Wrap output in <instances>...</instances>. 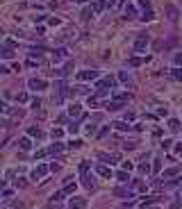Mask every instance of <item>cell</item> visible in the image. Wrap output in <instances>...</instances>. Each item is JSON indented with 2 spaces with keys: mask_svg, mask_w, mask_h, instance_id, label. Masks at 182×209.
<instances>
[{
  "mask_svg": "<svg viewBox=\"0 0 182 209\" xmlns=\"http://www.w3.org/2000/svg\"><path fill=\"white\" fill-rule=\"evenodd\" d=\"M96 173H98V175H103V177H107V179H109V177H114V173H111L107 166H103V164H100V166H96Z\"/></svg>",
  "mask_w": 182,
  "mask_h": 209,
  "instance_id": "52a82bcc",
  "label": "cell"
},
{
  "mask_svg": "<svg viewBox=\"0 0 182 209\" xmlns=\"http://www.w3.org/2000/svg\"><path fill=\"white\" fill-rule=\"evenodd\" d=\"M89 18H91V7H87L82 11V21H89Z\"/></svg>",
  "mask_w": 182,
  "mask_h": 209,
  "instance_id": "4dcf8cb0",
  "label": "cell"
},
{
  "mask_svg": "<svg viewBox=\"0 0 182 209\" xmlns=\"http://www.w3.org/2000/svg\"><path fill=\"white\" fill-rule=\"evenodd\" d=\"M68 132H71V134H78V132H80V125L78 123H71V125H68Z\"/></svg>",
  "mask_w": 182,
  "mask_h": 209,
  "instance_id": "83f0119b",
  "label": "cell"
},
{
  "mask_svg": "<svg viewBox=\"0 0 182 209\" xmlns=\"http://www.w3.org/2000/svg\"><path fill=\"white\" fill-rule=\"evenodd\" d=\"M50 134H52V139H62V136H64V130H59V127H55V130H52Z\"/></svg>",
  "mask_w": 182,
  "mask_h": 209,
  "instance_id": "cb8c5ba5",
  "label": "cell"
},
{
  "mask_svg": "<svg viewBox=\"0 0 182 209\" xmlns=\"http://www.w3.org/2000/svg\"><path fill=\"white\" fill-rule=\"evenodd\" d=\"M75 189H78V184H75V182H68L66 187H64V193L71 195V193H75Z\"/></svg>",
  "mask_w": 182,
  "mask_h": 209,
  "instance_id": "7c38bea8",
  "label": "cell"
},
{
  "mask_svg": "<svg viewBox=\"0 0 182 209\" xmlns=\"http://www.w3.org/2000/svg\"><path fill=\"white\" fill-rule=\"evenodd\" d=\"M16 102H27V93H16Z\"/></svg>",
  "mask_w": 182,
  "mask_h": 209,
  "instance_id": "f546056e",
  "label": "cell"
},
{
  "mask_svg": "<svg viewBox=\"0 0 182 209\" xmlns=\"http://www.w3.org/2000/svg\"><path fill=\"white\" fill-rule=\"evenodd\" d=\"M114 86V77H103V80H96V89H98V96H105L111 91Z\"/></svg>",
  "mask_w": 182,
  "mask_h": 209,
  "instance_id": "6da1fadb",
  "label": "cell"
},
{
  "mask_svg": "<svg viewBox=\"0 0 182 209\" xmlns=\"http://www.w3.org/2000/svg\"><path fill=\"white\" fill-rule=\"evenodd\" d=\"M116 179H119V182H127L130 175H127V171H119V173H116Z\"/></svg>",
  "mask_w": 182,
  "mask_h": 209,
  "instance_id": "e0dca14e",
  "label": "cell"
},
{
  "mask_svg": "<svg viewBox=\"0 0 182 209\" xmlns=\"http://www.w3.org/2000/svg\"><path fill=\"white\" fill-rule=\"evenodd\" d=\"M62 57H66V50H57L55 52V59H62Z\"/></svg>",
  "mask_w": 182,
  "mask_h": 209,
  "instance_id": "8d00e7d4",
  "label": "cell"
},
{
  "mask_svg": "<svg viewBox=\"0 0 182 209\" xmlns=\"http://www.w3.org/2000/svg\"><path fill=\"white\" fill-rule=\"evenodd\" d=\"M141 18H144V21H152V11H150V9H148V11H146V14H144V16H141Z\"/></svg>",
  "mask_w": 182,
  "mask_h": 209,
  "instance_id": "ab89813d",
  "label": "cell"
},
{
  "mask_svg": "<svg viewBox=\"0 0 182 209\" xmlns=\"http://www.w3.org/2000/svg\"><path fill=\"white\" fill-rule=\"evenodd\" d=\"M146 61H148V57H146V59L144 57H132V59H127L130 66H141V64H146Z\"/></svg>",
  "mask_w": 182,
  "mask_h": 209,
  "instance_id": "8fae6325",
  "label": "cell"
},
{
  "mask_svg": "<svg viewBox=\"0 0 182 209\" xmlns=\"http://www.w3.org/2000/svg\"><path fill=\"white\" fill-rule=\"evenodd\" d=\"M16 187L23 189V187H27V182H25V179H16Z\"/></svg>",
  "mask_w": 182,
  "mask_h": 209,
  "instance_id": "7bdbcfd3",
  "label": "cell"
},
{
  "mask_svg": "<svg viewBox=\"0 0 182 209\" xmlns=\"http://www.w3.org/2000/svg\"><path fill=\"white\" fill-rule=\"evenodd\" d=\"M18 146H21V150H30L32 148V139L30 136H21L18 139Z\"/></svg>",
  "mask_w": 182,
  "mask_h": 209,
  "instance_id": "ba28073f",
  "label": "cell"
},
{
  "mask_svg": "<svg viewBox=\"0 0 182 209\" xmlns=\"http://www.w3.org/2000/svg\"><path fill=\"white\" fill-rule=\"evenodd\" d=\"M89 161H82V164H80V173H82V175H87V171H89Z\"/></svg>",
  "mask_w": 182,
  "mask_h": 209,
  "instance_id": "d4e9b609",
  "label": "cell"
},
{
  "mask_svg": "<svg viewBox=\"0 0 182 209\" xmlns=\"http://www.w3.org/2000/svg\"><path fill=\"white\" fill-rule=\"evenodd\" d=\"M27 134H30V136H41V132H39V127H30V130H27Z\"/></svg>",
  "mask_w": 182,
  "mask_h": 209,
  "instance_id": "f1b7e54d",
  "label": "cell"
},
{
  "mask_svg": "<svg viewBox=\"0 0 182 209\" xmlns=\"http://www.w3.org/2000/svg\"><path fill=\"white\" fill-rule=\"evenodd\" d=\"M73 61H68V64H64V68H59V71H57V75H62V77H64V75H68V73H71L73 71Z\"/></svg>",
  "mask_w": 182,
  "mask_h": 209,
  "instance_id": "9c48e42d",
  "label": "cell"
},
{
  "mask_svg": "<svg viewBox=\"0 0 182 209\" xmlns=\"http://www.w3.org/2000/svg\"><path fill=\"white\" fill-rule=\"evenodd\" d=\"M171 146H173V143H171V141H168V139H164V141H162V148H164V150H168V148H171Z\"/></svg>",
  "mask_w": 182,
  "mask_h": 209,
  "instance_id": "74e56055",
  "label": "cell"
},
{
  "mask_svg": "<svg viewBox=\"0 0 182 209\" xmlns=\"http://www.w3.org/2000/svg\"><path fill=\"white\" fill-rule=\"evenodd\" d=\"M107 109H111V112H119V109L123 107V100H111V102H107L105 104Z\"/></svg>",
  "mask_w": 182,
  "mask_h": 209,
  "instance_id": "30bf717a",
  "label": "cell"
},
{
  "mask_svg": "<svg viewBox=\"0 0 182 209\" xmlns=\"http://www.w3.org/2000/svg\"><path fill=\"white\" fill-rule=\"evenodd\" d=\"M64 195H66L64 191H57V193H55V195L50 198V202H59V200H64Z\"/></svg>",
  "mask_w": 182,
  "mask_h": 209,
  "instance_id": "7402d4cb",
  "label": "cell"
},
{
  "mask_svg": "<svg viewBox=\"0 0 182 209\" xmlns=\"http://www.w3.org/2000/svg\"><path fill=\"white\" fill-rule=\"evenodd\" d=\"M139 171H141L144 175H148V173H152V168H150L148 164H146V161H141V164H139Z\"/></svg>",
  "mask_w": 182,
  "mask_h": 209,
  "instance_id": "44dd1931",
  "label": "cell"
},
{
  "mask_svg": "<svg viewBox=\"0 0 182 209\" xmlns=\"http://www.w3.org/2000/svg\"><path fill=\"white\" fill-rule=\"evenodd\" d=\"M168 127H171L173 132H178V130H180V120H178V118H171V120H168Z\"/></svg>",
  "mask_w": 182,
  "mask_h": 209,
  "instance_id": "ffe728a7",
  "label": "cell"
},
{
  "mask_svg": "<svg viewBox=\"0 0 182 209\" xmlns=\"http://www.w3.org/2000/svg\"><path fill=\"white\" fill-rule=\"evenodd\" d=\"M166 11H168V16H171V18H175V16H178V11H175V7H173V5H168V7H166Z\"/></svg>",
  "mask_w": 182,
  "mask_h": 209,
  "instance_id": "1f68e13d",
  "label": "cell"
},
{
  "mask_svg": "<svg viewBox=\"0 0 182 209\" xmlns=\"http://www.w3.org/2000/svg\"><path fill=\"white\" fill-rule=\"evenodd\" d=\"M25 66H27V68H34V66H37V61H34V59H32V57H30V59H27V61H25Z\"/></svg>",
  "mask_w": 182,
  "mask_h": 209,
  "instance_id": "60d3db41",
  "label": "cell"
},
{
  "mask_svg": "<svg viewBox=\"0 0 182 209\" xmlns=\"http://www.w3.org/2000/svg\"><path fill=\"white\" fill-rule=\"evenodd\" d=\"M119 209H130V205H121Z\"/></svg>",
  "mask_w": 182,
  "mask_h": 209,
  "instance_id": "bcb514c9",
  "label": "cell"
},
{
  "mask_svg": "<svg viewBox=\"0 0 182 209\" xmlns=\"http://www.w3.org/2000/svg\"><path fill=\"white\" fill-rule=\"evenodd\" d=\"M27 86H30L32 91H46V89H48L46 82H43V80H39V77H32L30 82H27Z\"/></svg>",
  "mask_w": 182,
  "mask_h": 209,
  "instance_id": "277c9868",
  "label": "cell"
},
{
  "mask_svg": "<svg viewBox=\"0 0 182 209\" xmlns=\"http://www.w3.org/2000/svg\"><path fill=\"white\" fill-rule=\"evenodd\" d=\"M173 61H175V64H178V66H182V52H178V55H175V57H173Z\"/></svg>",
  "mask_w": 182,
  "mask_h": 209,
  "instance_id": "d590c367",
  "label": "cell"
},
{
  "mask_svg": "<svg viewBox=\"0 0 182 209\" xmlns=\"http://www.w3.org/2000/svg\"><path fill=\"white\" fill-rule=\"evenodd\" d=\"M41 107V100H39V98H34V100H32V109H39Z\"/></svg>",
  "mask_w": 182,
  "mask_h": 209,
  "instance_id": "b9f144b4",
  "label": "cell"
},
{
  "mask_svg": "<svg viewBox=\"0 0 182 209\" xmlns=\"http://www.w3.org/2000/svg\"><path fill=\"white\" fill-rule=\"evenodd\" d=\"M100 77V73L96 71V68H91V71H80L78 73V80H98Z\"/></svg>",
  "mask_w": 182,
  "mask_h": 209,
  "instance_id": "5b68a950",
  "label": "cell"
},
{
  "mask_svg": "<svg viewBox=\"0 0 182 209\" xmlns=\"http://www.w3.org/2000/svg\"><path fill=\"white\" fill-rule=\"evenodd\" d=\"M82 184H84L87 189H93V184H96V182H93V177H91V175H84V179H82Z\"/></svg>",
  "mask_w": 182,
  "mask_h": 209,
  "instance_id": "ac0fdd59",
  "label": "cell"
},
{
  "mask_svg": "<svg viewBox=\"0 0 182 209\" xmlns=\"http://www.w3.org/2000/svg\"><path fill=\"white\" fill-rule=\"evenodd\" d=\"M68 114H71V116H80L82 114V109H80V104H71V107H68Z\"/></svg>",
  "mask_w": 182,
  "mask_h": 209,
  "instance_id": "4fadbf2b",
  "label": "cell"
},
{
  "mask_svg": "<svg viewBox=\"0 0 182 209\" xmlns=\"http://www.w3.org/2000/svg\"><path fill=\"white\" fill-rule=\"evenodd\" d=\"M119 80H121V82H125V84H127V82H130V75H127L125 71H121V73H119Z\"/></svg>",
  "mask_w": 182,
  "mask_h": 209,
  "instance_id": "4316f807",
  "label": "cell"
},
{
  "mask_svg": "<svg viewBox=\"0 0 182 209\" xmlns=\"http://www.w3.org/2000/svg\"><path fill=\"white\" fill-rule=\"evenodd\" d=\"M78 2H87V0H78Z\"/></svg>",
  "mask_w": 182,
  "mask_h": 209,
  "instance_id": "7dc6e473",
  "label": "cell"
},
{
  "mask_svg": "<svg viewBox=\"0 0 182 209\" xmlns=\"http://www.w3.org/2000/svg\"><path fill=\"white\" fill-rule=\"evenodd\" d=\"M173 77H175V80H182V71H178V68H175V71H173Z\"/></svg>",
  "mask_w": 182,
  "mask_h": 209,
  "instance_id": "ee69618b",
  "label": "cell"
},
{
  "mask_svg": "<svg viewBox=\"0 0 182 209\" xmlns=\"http://www.w3.org/2000/svg\"><path fill=\"white\" fill-rule=\"evenodd\" d=\"M148 45V34H139V39L134 41V52H144Z\"/></svg>",
  "mask_w": 182,
  "mask_h": 209,
  "instance_id": "7a4b0ae2",
  "label": "cell"
},
{
  "mask_svg": "<svg viewBox=\"0 0 182 209\" xmlns=\"http://www.w3.org/2000/svg\"><path fill=\"white\" fill-rule=\"evenodd\" d=\"M2 57H5V59H9V57H14V52H11L9 48H5V50H2Z\"/></svg>",
  "mask_w": 182,
  "mask_h": 209,
  "instance_id": "e575fe53",
  "label": "cell"
},
{
  "mask_svg": "<svg viewBox=\"0 0 182 209\" xmlns=\"http://www.w3.org/2000/svg\"><path fill=\"white\" fill-rule=\"evenodd\" d=\"M87 207V200L84 198H78V195H73L71 202H68V209H84Z\"/></svg>",
  "mask_w": 182,
  "mask_h": 209,
  "instance_id": "8992f818",
  "label": "cell"
},
{
  "mask_svg": "<svg viewBox=\"0 0 182 209\" xmlns=\"http://www.w3.org/2000/svg\"><path fill=\"white\" fill-rule=\"evenodd\" d=\"M132 189H137V191H146V184L141 182V179H134V182H132Z\"/></svg>",
  "mask_w": 182,
  "mask_h": 209,
  "instance_id": "d6986e66",
  "label": "cell"
},
{
  "mask_svg": "<svg viewBox=\"0 0 182 209\" xmlns=\"http://www.w3.org/2000/svg\"><path fill=\"white\" fill-rule=\"evenodd\" d=\"M109 134V127H103V130L100 132H98V139H105V136H107Z\"/></svg>",
  "mask_w": 182,
  "mask_h": 209,
  "instance_id": "836d02e7",
  "label": "cell"
},
{
  "mask_svg": "<svg viewBox=\"0 0 182 209\" xmlns=\"http://www.w3.org/2000/svg\"><path fill=\"white\" fill-rule=\"evenodd\" d=\"M180 198H182V191H180Z\"/></svg>",
  "mask_w": 182,
  "mask_h": 209,
  "instance_id": "c3c4849f",
  "label": "cell"
},
{
  "mask_svg": "<svg viewBox=\"0 0 182 209\" xmlns=\"http://www.w3.org/2000/svg\"><path fill=\"white\" fill-rule=\"evenodd\" d=\"M87 104H89L91 109H96V107H100V104H98V98L93 96V98H89V100H87Z\"/></svg>",
  "mask_w": 182,
  "mask_h": 209,
  "instance_id": "603a6c76",
  "label": "cell"
},
{
  "mask_svg": "<svg viewBox=\"0 0 182 209\" xmlns=\"http://www.w3.org/2000/svg\"><path fill=\"white\" fill-rule=\"evenodd\" d=\"M114 127H116V130H121V132H125V130H130V125H127V123H125V120H116V123H114Z\"/></svg>",
  "mask_w": 182,
  "mask_h": 209,
  "instance_id": "9a60e30c",
  "label": "cell"
},
{
  "mask_svg": "<svg viewBox=\"0 0 182 209\" xmlns=\"http://www.w3.org/2000/svg\"><path fill=\"white\" fill-rule=\"evenodd\" d=\"M62 150H64V146H62L59 141H57V143H52V146L48 148V152H52V155H55V152H62Z\"/></svg>",
  "mask_w": 182,
  "mask_h": 209,
  "instance_id": "2e32d148",
  "label": "cell"
},
{
  "mask_svg": "<svg viewBox=\"0 0 182 209\" xmlns=\"http://www.w3.org/2000/svg\"><path fill=\"white\" fill-rule=\"evenodd\" d=\"M175 173H178V168H168V171H164V173H162V177H173Z\"/></svg>",
  "mask_w": 182,
  "mask_h": 209,
  "instance_id": "484cf974",
  "label": "cell"
},
{
  "mask_svg": "<svg viewBox=\"0 0 182 209\" xmlns=\"http://www.w3.org/2000/svg\"><path fill=\"white\" fill-rule=\"evenodd\" d=\"M160 171H162V159H160V157H155V161H152V173L157 175Z\"/></svg>",
  "mask_w": 182,
  "mask_h": 209,
  "instance_id": "5bb4252c",
  "label": "cell"
},
{
  "mask_svg": "<svg viewBox=\"0 0 182 209\" xmlns=\"http://www.w3.org/2000/svg\"><path fill=\"white\" fill-rule=\"evenodd\" d=\"M132 168H134V164H132V161H123V171H127V173H130Z\"/></svg>",
  "mask_w": 182,
  "mask_h": 209,
  "instance_id": "d6a6232c",
  "label": "cell"
},
{
  "mask_svg": "<svg viewBox=\"0 0 182 209\" xmlns=\"http://www.w3.org/2000/svg\"><path fill=\"white\" fill-rule=\"evenodd\" d=\"M48 171H50V166H46V164H39V166H37V168L32 171V179L37 182V179H41V177H43V175H46Z\"/></svg>",
  "mask_w": 182,
  "mask_h": 209,
  "instance_id": "3957f363",
  "label": "cell"
},
{
  "mask_svg": "<svg viewBox=\"0 0 182 209\" xmlns=\"http://www.w3.org/2000/svg\"><path fill=\"white\" fill-rule=\"evenodd\" d=\"M46 155H48V150H39V152H37V159H41V157H46Z\"/></svg>",
  "mask_w": 182,
  "mask_h": 209,
  "instance_id": "f6af8a7d",
  "label": "cell"
},
{
  "mask_svg": "<svg viewBox=\"0 0 182 209\" xmlns=\"http://www.w3.org/2000/svg\"><path fill=\"white\" fill-rule=\"evenodd\" d=\"M11 195H14V191H11V189H5L2 191V198H11Z\"/></svg>",
  "mask_w": 182,
  "mask_h": 209,
  "instance_id": "f35d334b",
  "label": "cell"
}]
</instances>
